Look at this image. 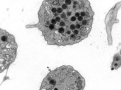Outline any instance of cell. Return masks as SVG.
<instances>
[{
	"label": "cell",
	"instance_id": "2",
	"mask_svg": "<svg viewBox=\"0 0 121 90\" xmlns=\"http://www.w3.org/2000/svg\"><path fill=\"white\" fill-rule=\"evenodd\" d=\"M84 86L81 74L71 66L63 65L48 73L39 90H84Z\"/></svg>",
	"mask_w": 121,
	"mask_h": 90
},
{
	"label": "cell",
	"instance_id": "4",
	"mask_svg": "<svg viewBox=\"0 0 121 90\" xmlns=\"http://www.w3.org/2000/svg\"><path fill=\"white\" fill-rule=\"evenodd\" d=\"M121 8V1L115 4L114 7L110 10L108 13L105 19V24H106V29L108 35V41L109 45L112 44V31L113 26L115 24L117 23L119 21L117 19V13Z\"/></svg>",
	"mask_w": 121,
	"mask_h": 90
},
{
	"label": "cell",
	"instance_id": "3",
	"mask_svg": "<svg viewBox=\"0 0 121 90\" xmlns=\"http://www.w3.org/2000/svg\"><path fill=\"white\" fill-rule=\"evenodd\" d=\"M1 73L7 70L16 58L17 44L14 35L6 30H0Z\"/></svg>",
	"mask_w": 121,
	"mask_h": 90
},
{
	"label": "cell",
	"instance_id": "1",
	"mask_svg": "<svg viewBox=\"0 0 121 90\" xmlns=\"http://www.w3.org/2000/svg\"><path fill=\"white\" fill-rule=\"evenodd\" d=\"M93 15L88 0H45L37 23L26 28H37L50 45H72L88 37Z\"/></svg>",
	"mask_w": 121,
	"mask_h": 90
},
{
	"label": "cell",
	"instance_id": "5",
	"mask_svg": "<svg viewBox=\"0 0 121 90\" xmlns=\"http://www.w3.org/2000/svg\"><path fill=\"white\" fill-rule=\"evenodd\" d=\"M121 67V50L119 52L115 54L113 58L112 65H111V70H116Z\"/></svg>",
	"mask_w": 121,
	"mask_h": 90
}]
</instances>
